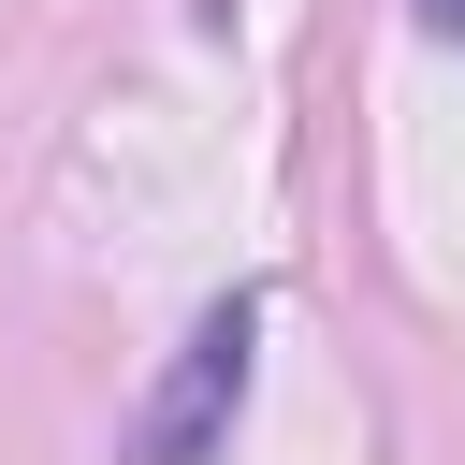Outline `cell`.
<instances>
[{
	"label": "cell",
	"mask_w": 465,
	"mask_h": 465,
	"mask_svg": "<svg viewBox=\"0 0 465 465\" xmlns=\"http://www.w3.org/2000/svg\"><path fill=\"white\" fill-rule=\"evenodd\" d=\"M407 15H421V29H436V44H465V0H407Z\"/></svg>",
	"instance_id": "2"
},
{
	"label": "cell",
	"mask_w": 465,
	"mask_h": 465,
	"mask_svg": "<svg viewBox=\"0 0 465 465\" xmlns=\"http://www.w3.org/2000/svg\"><path fill=\"white\" fill-rule=\"evenodd\" d=\"M247 378H262V291H218V305L174 334L160 392L131 407V465H218L232 421H247Z\"/></svg>",
	"instance_id": "1"
}]
</instances>
